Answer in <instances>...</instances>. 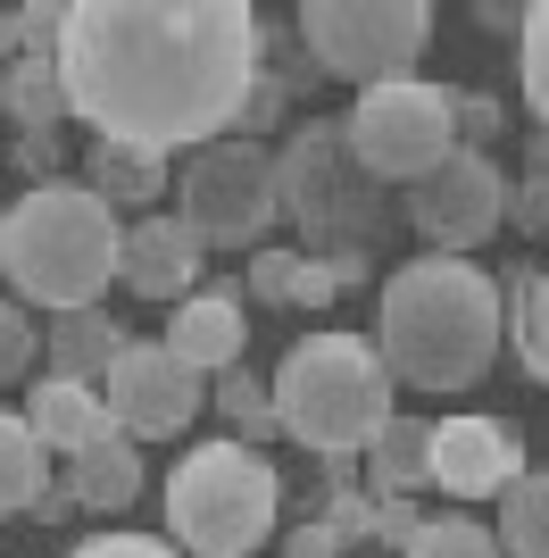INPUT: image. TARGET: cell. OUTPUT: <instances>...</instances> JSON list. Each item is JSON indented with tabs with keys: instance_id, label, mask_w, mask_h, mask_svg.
Listing matches in <instances>:
<instances>
[{
	"instance_id": "6da1fadb",
	"label": "cell",
	"mask_w": 549,
	"mask_h": 558,
	"mask_svg": "<svg viewBox=\"0 0 549 558\" xmlns=\"http://www.w3.org/2000/svg\"><path fill=\"white\" fill-rule=\"evenodd\" d=\"M258 9L242 0H68V117L91 142L208 150L258 75Z\"/></svg>"
},
{
	"instance_id": "7a4b0ae2",
	"label": "cell",
	"mask_w": 549,
	"mask_h": 558,
	"mask_svg": "<svg viewBox=\"0 0 549 558\" xmlns=\"http://www.w3.org/2000/svg\"><path fill=\"white\" fill-rule=\"evenodd\" d=\"M508 292L483 276L475 258H408L400 276H383L375 301V350H383L391 384L408 392H466L475 375H491L508 333Z\"/></svg>"
},
{
	"instance_id": "3957f363",
	"label": "cell",
	"mask_w": 549,
	"mask_h": 558,
	"mask_svg": "<svg viewBox=\"0 0 549 558\" xmlns=\"http://www.w3.org/2000/svg\"><path fill=\"white\" fill-rule=\"evenodd\" d=\"M117 251H125V226L91 184H42L9 209L0 233V267H9V292L50 317L68 308H100V292L117 283Z\"/></svg>"
},
{
	"instance_id": "277c9868",
	"label": "cell",
	"mask_w": 549,
	"mask_h": 558,
	"mask_svg": "<svg viewBox=\"0 0 549 558\" xmlns=\"http://www.w3.org/2000/svg\"><path fill=\"white\" fill-rule=\"evenodd\" d=\"M391 367L366 333H300L274 367V417L317 459H358L400 409H391Z\"/></svg>"
},
{
	"instance_id": "5b68a950",
	"label": "cell",
	"mask_w": 549,
	"mask_h": 558,
	"mask_svg": "<svg viewBox=\"0 0 549 558\" xmlns=\"http://www.w3.org/2000/svg\"><path fill=\"white\" fill-rule=\"evenodd\" d=\"M283 517V475L251 442H200L167 475V534L183 558H258Z\"/></svg>"
},
{
	"instance_id": "8992f818",
	"label": "cell",
	"mask_w": 549,
	"mask_h": 558,
	"mask_svg": "<svg viewBox=\"0 0 549 558\" xmlns=\"http://www.w3.org/2000/svg\"><path fill=\"white\" fill-rule=\"evenodd\" d=\"M274 184H283V217L300 226L308 258L366 251L383 233V184L358 167V150H350V134L333 117L292 125V142L274 150Z\"/></svg>"
},
{
	"instance_id": "52a82bcc",
	"label": "cell",
	"mask_w": 549,
	"mask_h": 558,
	"mask_svg": "<svg viewBox=\"0 0 549 558\" xmlns=\"http://www.w3.org/2000/svg\"><path fill=\"white\" fill-rule=\"evenodd\" d=\"M292 34L317 59V75H342V84L375 93V84L416 75V59L434 43V9L425 0H308Z\"/></svg>"
},
{
	"instance_id": "ba28073f",
	"label": "cell",
	"mask_w": 549,
	"mask_h": 558,
	"mask_svg": "<svg viewBox=\"0 0 549 558\" xmlns=\"http://www.w3.org/2000/svg\"><path fill=\"white\" fill-rule=\"evenodd\" d=\"M175 201L183 226L200 233L208 251H258L283 217V184H274V150L267 142H208L192 150V167H175Z\"/></svg>"
},
{
	"instance_id": "9c48e42d",
	"label": "cell",
	"mask_w": 549,
	"mask_h": 558,
	"mask_svg": "<svg viewBox=\"0 0 549 558\" xmlns=\"http://www.w3.org/2000/svg\"><path fill=\"white\" fill-rule=\"evenodd\" d=\"M342 134H350L358 167H366L383 192H391V184L416 192V184H425V175L457 150V134H450V84H425V75H408V84H375V93L350 100Z\"/></svg>"
},
{
	"instance_id": "30bf717a",
	"label": "cell",
	"mask_w": 549,
	"mask_h": 558,
	"mask_svg": "<svg viewBox=\"0 0 549 558\" xmlns=\"http://www.w3.org/2000/svg\"><path fill=\"white\" fill-rule=\"evenodd\" d=\"M408 226L425 233V251L475 258L483 242L508 226V175L491 167V150H450V159L408 192Z\"/></svg>"
},
{
	"instance_id": "8fae6325",
	"label": "cell",
	"mask_w": 549,
	"mask_h": 558,
	"mask_svg": "<svg viewBox=\"0 0 549 558\" xmlns=\"http://www.w3.org/2000/svg\"><path fill=\"white\" fill-rule=\"evenodd\" d=\"M100 400H109L117 434L159 442V434H183V425L208 409V375H200V367H183L167 342H125V359L109 367Z\"/></svg>"
},
{
	"instance_id": "7c38bea8",
	"label": "cell",
	"mask_w": 549,
	"mask_h": 558,
	"mask_svg": "<svg viewBox=\"0 0 549 558\" xmlns=\"http://www.w3.org/2000/svg\"><path fill=\"white\" fill-rule=\"evenodd\" d=\"M525 475V442L508 417H441L434 425V484L450 500H500Z\"/></svg>"
},
{
	"instance_id": "4fadbf2b",
	"label": "cell",
	"mask_w": 549,
	"mask_h": 558,
	"mask_svg": "<svg viewBox=\"0 0 549 558\" xmlns=\"http://www.w3.org/2000/svg\"><path fill=\"white\" fill-rule=\"evenodd\" d=\"M200 258H208V242L183 217H134L125 226V251H117V283L134 292V301H159V308H175V301H192L200 292Z\"/></svg>"
},
{
	"instance_id": "5bb4252c",
	"label": "cell",
	"mask_w": 549,
	"mask_h": 558,
	"mask_svg": "<svg viewBox=\"0 0 549 558\" xmlns=\"http://www.w3.org/2000/svg\"><path fill=\"white\" fill-rule=\"evenodd\" d=\"M251 292H242V283H200V292H192V301H175L167 308V350H175L183 367H242V350H251Z\"/></svg>"
},
{
	"instance_id": "9a60e30c",
	"label": "cell",
	"mask_w": 549,
	"mask_h": 558,
	"mask_svg": "<svg viewBox=\"0 0 549 558\" xmlns=\"http://www.w3.org/2000/svg\"><path fill=\"white\" fill-rule=\"evenodd\" d=\"M25 425H34V442L59 450V459H75V450L117 434L100 384H68V375H34V384H25Z\"/></svg>"
},
{
	"instance_id": "2e32d148",
	"label": "cell",
	"mask_w": 549,
	"mask_h": 558,
	"mask_svg": "<svg viewBox=\"0 0 549 558\" xmlns=\"http://www.w3.org/2000/svg\"><path fill=\"white\" fill-rule=\"evenodd\" d=\"M59 492H68L75 509H91V517L134 509V500H142V442H134V434H109V442L75 450V459L59 466Z\"/></svg>"
},
{
	"instance_id": "e0dca14e",
	"label": "cell",
	"mask_w": 549,
	"mask_h": 558,
	"mask_svg": "<svg viewBox=\"0 0 549 558\" xmlns=\"http://www.w3.org/2000/svg\"><path fill=\"white\" fill-rule=\"evenodd\" d=\"M125 342H134V333L117 326L109 308H68V317H50L42 359H50V375H68V384H109V367L125 359Z\"/></svg>"
},
{
	"instance_id": "ac0fdd59",
	"label": "cell",
	"mask_w": 549,
	"mask_h": 558,
	"mask_svg": "<svg viewBox=\"0 0 549 558\" xmlns=\"http://www.w3.org/2000/svg\"><path fill=\"white\" fill-rule=\"evenodd\" d=\"M84 184L100 192L109 209H134V217H150V209H159V192L175 184V167H167V150H142V142H91Z\"/></svg>"
},
{
	"instance_id": "d6986e66",
	"label": "cell",
	"mask_w": 549,
	"mask_h": 558,
	"mask_svg": "<svg viewBox=\"0 0 549 558\" xmlns=\"http://www.w3.org/2000/svg\"><path fill=\"white\" fill-rule=\"evenodd\" d=\"M434 484V425L416 417H391L375 442H366V492L391 500V492H425Z\"/></svg>"
},
{
	"instance_id": "ffe728a7",
	"label": "cell",
	"mask_w": 549,
	"mask_h": 558,
	"mask_svg": "<svg viewBox=\"0 0 549 558\" xmlns=\"http://www.w3.org/2000/svg\"><path fill=\"white\" fill-rule=\"evenodd\" d=\"M0 109H9L17 134H59L68 125V75H59V59H9Z\"/></svg>"
},
{
	"instance_id": "44dd1931",
	"label": "cell",
	"mask_w": 549,
	"mask_h": 558,
	"mask_svg": "<svg viewBox=\"0 0 549 558\" xmlns=\"http://www.w3.org/2000/svg\"><path fill=\"white\" fill-rule=\"evenodd\" d=\"M42 492H50V450L34 442L25 409H17V417L0 409V517H25Z\"/></svg>"
},
{
	"instance_id": "7402d4cb",
	"label": "cell",
	"mask_w": 549,
	"mask_h": 558,
	"mask_svg": "<svg viewBox=\"0 0 549 558\" xmlns=\"http://www.w3.org/2000/svg\"><path fill=\"white\" fill-rule=\"evenodd\" d=\"M500 558H549V466L500 492Z\"/></svg>"
},
{
	"instance_id": "603a6c76",
	"label": "cell",
	"mask_w": 549,
	"mask_h": 558,
	"mask_svg": "<svg viewBox=\"0 0 549 558\" xmlns=\"http://www.w3.org/2000/svg\"><path fill=\"white\" fill-rule=\"evenodd\" d=\"M217 409H225L233 442H251V450L283 434V417H274V384H258L251 367H225V375H217Z\"/></svg>"
},
{
	"instance_id": "cb8c5ba5",
	"label": "cell",
	"mask_w": 549,
	"mask_h": 558,
	"mask_svg": "<svg viewBox=\"0 0 549 558\" xmlns=\"http://www.w3.org/2000/svg\"><path fill=\"white\" fill-rule=\"evenodd\" d=\"M400 558H500V534L475 525V517H425V534Z\"/></svg>"
},
{
	"instance_id": "d4e9b609",
	"label": "cell",
	"mask_w": 549,
	"mask_h": 558,
	"mask_svg": "<svg viewBox=\"0 0 549 558\" xmlns=\"http://www.w3.org/2000/svg\"><path fill=\"white\" fill-rule=\"evenodd\" d=\"M9 34H17V59H59V43H68V0H17V9H9Z\"/></svg>"
},
{
	"instance_id": "484cf974",
	"label": "cell",
	"mask_w": 549,
	"mask_h": 558,
	"mask_svg": "<svg viewBox=\"0 0 549 558\" xmlns=\"http://www.w3.org/2000/svg\"><path fill=\"white\" fill-rule=\"evenodd\" d=\"M300 276H308V251H251L242 292H251V301H274V308H300Z\"/></svg>"
},
{
	"instance_id": "4316f807",
	"label": "cell",
	"mask_w": 549,
	"mask_h": 558,
	"mask_svg": "<svg viewBox=\"0 0 549 558\" xmlns=\"http://www.w3.org/2000/svg\"><path fill=\"white\" fill-rule=\"evenodd\" d=\"M516 350H525L533 384H549V267L516 292Z\"/></svg>"
},
{
	"instance_id": "83f0119b",
	"label": "cell",
	"mask_w": 549,
	"mask_h": 558,
	"mask_svg": "<svg viewBox=\"0 0 549 558\" xmlns=\"http://www.w3.org/2000/svg\"><path fill=\"white\" fill-rule=\"evenodd\" d=\"M34 359H42V333H34L25 301H9V292H0V392H9V384H25V375H34Z\"/></svg>"
},
{
	"instance_id": "f1b7e54d",
	"label": "cell",
	"mask_w": 549,
	"mask_h": 558,
	"mask_svg": "<svg viewBox=\"0 0 549 558\" xmlns=\"http://www.w3.org/2000/svg\"><path fill=\"white\" fill-rule=\"evenodd\" d=\"M525 100H533V125L549 142V0L525 9Z\"/></svg>"
},
{
	"instance_id": "f546056e",
	"label": "cell",
	"mask_w": 549,
	"mask_h": 558,
	"mask_svg": "<svg viewBox=\"0 0 549 558\" xmlns=\"http://www.w3.org/2000/svg\"><path fill=\"white\" fill-rule=\"evenodd\" d=\"M500 125H508V109L491 93H457V84H450V134H457V150H491Z\"/></svg>"
},
{
	"instance_id": "4dcf8cb0",
	"label": "cell",
	"mask_w": 549,
	"mask_h": 558,
	"mask_svg": "<svg viewBox=\"0 0 549 558\" xmlns=\"http://www.w3.org/2000/svg\"><path fill=\"white\" fill-rule=\"evenodd\" d=\"M317 525L342 542V550H350V542H366V534H375V492L333 484V492H325V509H317Z\"/></svg>"
},
{
	"instance_id": "1f68e13d",
	"label": "cell",
	"mask_w": 549,
	"mask_h": 558,
	"mask_svg": "<svg viewBox=\"0 0 549 558\" xmlns=\"http://www.w3.org/2000/svg\"><path fill=\"white\" fill-rule=\"evenodd\" d=\"M283 117H292V84H274V75H251V100H242V117H233V134L258 142V134H274Z\"/></svg>"
},
{
	"instance_id": "d6a6232c",
	"label": "cell",
	"mask_w": 549,
	"mask_h": 558,
	"mask_svg": "<svg viewBox=\"0 0 549 558\" xmlns=\"http://www.w3.org/2000/svg\"><path fill=\"white\" fill-rule=\"evenodd\" d=\"M416 534H425V509H416V492H391V500H375V542L408 550Z\"/></svg>"
},
{
	"instance_id": "836d02e7",
	"label": "cell",
	"mask_w": 549,
	"mask_h": 558,
	"mask_svg": "<svg viewBox=\"0 0 549 558\" xmlns=\"http://www.w3.org/2000/svg\"><path fill=\"white\" fill-rule=\"evenodd\" d=\"M68 558H183V550L159 542V534H91V542H75Z\"/></svg>"
},
{
	"instance_id": "e575fe53",
	"label": "cell",
	"mask_w": 549,
	"mask_h": 558,
	"mask_svg": "<svg viewBox=\"0 0 549 558\" xmlns=\"http://www.w3.org/2000/svg\"><path fill=\"white\" fill-rule=\"evenodd\" d=\"M508 226L516 233H549V175L533 167L525 184H508Z\"/></svg>"
},
{
	"instance_id": "d590c367",
	"label": "cell",
	"mask_w": 549,
	"mask_h": 558,
	"mask_svg": "<svg viewBox=\"0 0 549 558\" xmlns=\"http://www.w3.org/2000/svg\"><path fill=\"white\" fill-rule=\"evenodd\" d=\"M17 167L34 175V192L59 184V134H17Z\"/></svg>"
},
{
	"instance_id": "8d00e7d4",
	"label": "cell",
	"mask_w": 549,
	"mask_h": 558,
	"mask_svg": "<svg viewBox=\"0 0 549 558\" xmlns=\"http://www.w3.org/2000/svg\"><path fill=\"white\" fill-rule=\"evenodd\" d=\"M274 558H342V542L308 517V525H292V534H283V550H274Z\"/></svg>"
},
{
	"instance_id": "74e56055",
	"label": "cell",
	"mask_w": 549,
	"mask_h": 558,
	"mask_svg": "<svg viewBox=\"0 0 549 558\" xmlns=\"http://www.w3.org/2000/svg\"><path fill=\"white\" fill-rule=\"evenodd\" d=\"M25 517H42V525H68V517H75V500H68V492H59V484H50V492H42V500H34V509H25Z\"/></svg>"
},
{
	"instance_id": "f35d334b",
	"label": "cell",
	"mask_w": 549,
	"mask_h": 558,
	"mask_svg": "<svg viewBox=\"0 0 549 558\" xmlns=\"http://www.w3.org/2000/svg\"><path fill=\"white\" fill-rule=\"evenodd\" d=\"M475 17H483V25H516V34H525V9H508V0H483Z\"/></svg>"
},
{
	"instance_id": "ab89813d",
	"label": "cell",
	"mask_w": 549,
	"mask_h": 558,
	"mask_svg": "<svg viewBox=\"0 0 549 558\" xmlns=\"http://www.w3.org/2000/svg\"><path fill=\"white\" fill-rule=\"evenodd\" d=\"M9 59H17V34H9V9H0V75H9Z\"/></svg>"
},
{
	"instance_id": "60d3db41",
	"label": "cell",
	"mask_w": 549,
	"mask_h": 558,
	"mask_svg": "<svg viewBox=\"0 0 549 558\" xmlns=\"http://www.w3.org/2000/svg\"><path fill=\"white\" fill-rule=\"evenodd\" d=\"M0 233H9V209H0Z\"/></svg>"
}]
</instances>
